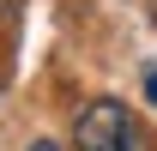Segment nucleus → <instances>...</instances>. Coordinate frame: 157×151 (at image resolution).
<instances>
[{
	"mask_svg": "<svg viewBox=\"0 0 157 151\" xmlns=\"http://www.w3.org/2000/svg\"><path fill=\"white\" fill-rule=\"evenodd\" d=\"M73 145L78 151H151L145 133H139V121H133V109L115 103V97H97L91 109H78Z\"/></svg>",
	"mask_w": 157,
	"mask_h": 151,
	"instance_id": "f257e3e1",
	"label": "nucleus"
},
{
	"mask_svg": "<svg viewBox=\"0 0 157 151\" xmlns=\"http://www.w3.org/2000/svg\"><path fill=\"white\" fill-rule=\"evenodd\" d=\"M30 151H60V145H55V139H36V145H30Z\"/></svg>",
	"mask_w": 157,
	"mask_h": 151,
	"instance_id": "7ed1b4c3",
	"label": "nucleus"
},
{
	"mask_svg": "<svg viewBox=\"0 0 157 151\" xmlns=\"http://www.w3.org/2000/svg\"><path fill=\"white\" fill-rule=\"evenodd\" d=\"M145 97H151V103H157V73H145Z\"/></svg>",
	"mask_w": 157,
	"mask_h": 151,
	"instance_id": "f03ea898",
	"label": "nucleus"
}]
</instances>
